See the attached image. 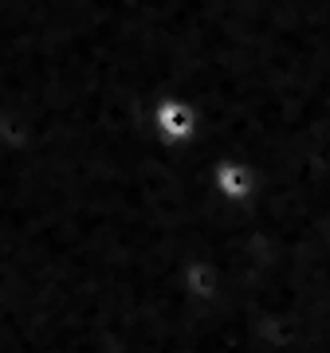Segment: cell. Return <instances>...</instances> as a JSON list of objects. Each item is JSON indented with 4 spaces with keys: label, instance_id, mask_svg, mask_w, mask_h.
Listing matches in <instances>:
<instances>
[{
    "label": "cell",
    "instance_id": "1",
    "mask_svg": "<svg viewBox=\"0 0 330 353\" xmlns=\"http://www.w3.org/2000/svg\"><path fill=\"white\" fill-rule=\"evenodd\" d=\"M153 130H157V138L165 145H185V141L197 138V130H201V110L193 106L189 99H181V94H162V99L153 102Z\"/></svg>",
    "mask_w": 330,
    "mask_h": 353
},
{
    "label": "cell",
    "instance_id": "2",
    "mask_svg": "<svg viewBox=\"0 0 330 353\" xmlns=\"http://www.w3.org/2000/svg\"><path fill=\"white\" fill-rule=\"evenodd\" d=\"M213 189L229 204H248L260 192V173L248 161H220L213 169Z\"/></svg>",
    "mask_w": 330,
    "mask_h": 353
}]
</instances>
